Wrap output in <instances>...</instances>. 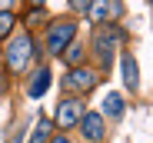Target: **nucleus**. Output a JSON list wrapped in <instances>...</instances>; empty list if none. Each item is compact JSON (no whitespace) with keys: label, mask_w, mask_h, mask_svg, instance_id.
<instances>
[{"label":"nucleus","mask_w":153,"mask_h":143,"mask_svg":"<svg viewBox=\"0 0 153 143\" xmlns=\"http://www.w3.org/2000/svg\"><path fill=\"white\" fill-rule=\"evenodd\" d=\"M33 53H37L33 37L23 33V37L10 40V47H7V67H10V70H27V63L33 60Z\"/></svg>","instance_id":"f257e3e1"},{"label":"nucleus","mask_w":153,"mask_h":143,"mask_svg":"<svg viewBox=\"0 0 153 143\" xmlns=\"http://www.w3.org/2000/svg\"><path fill=\"white\" fill-rule=\"evenodd\" d=\"M73 37H76V23H70V20L53 23L50 33H47V50H50V53H63L67 47L73 43Z\"/></svg>","instance_id":"f03ea898"},{"label":"nucleus","mask_w":153,"mask_h":143,"mask_svg":"<svg viewBox=\"0 0 153 143\" xmlns=\"http://www.w3.org/2000/svg\"><path fill=\"white\" fill-rule=\"evenodd\" d=\"M123 40V33L117 30V27H110V30H100L97 33V40H93V50H97V57H100V63L103 67H110L113 63V47Z\"/></svg>","instance_id":"7ed1b4c3"},{"label":"nucleus","mask_w":153,"mask_h":143,"mask_svg":"<svg viewBox=\"0 0 153 143\" xmlns=\"http://www.w3.org/2000/svg\"><path fill=\"white\" fill-rule=\"evenodd\" d=\"M120 13H123V0H90V7H87V17L93 23L117 20Z\"/></svg>","instance_id":"20e7f679"},{"label":"nucleus","mask_w":153,"mask_h":143,"mask_svg":"<svg viewBox=\"0 0 153 143\" xmlns=\"http://www.w3.org/2000/svg\"><path fill=\"white\" fill-rule=\"evenodd\" d=\"M80 120H83V103L76 100V97H70V100H63L57 107V127L60 130H70V127H76Z\"/></svg>","instance_id":"39448f33"},{"label":"nucleus","mask_w":153,"mask_h":143,"mask_svg":"<svg viewBox=\"0 0 153 143\" xmlns=\"http://www.w3.org/2000/svg\"><path fill=\"white\" fill-rule=\"evenodd\" d=\"M97 80H100V77L93 73V70H80V67H73V70H70V77H67L63 83H67L70 90H83V93H87V90L97 87Z\"/></svg>","instance_id":"423d86ee"},{"label":"nucleus","mask_w":153,"mask_h":143,"mask_svg":"<svg viewBox=\"0 0 153 143\" xmlns=\"http://www.w3.org/2000/svg\"><path fill=\"white\" fill-rule=\"evenodd\" d=\"M80 127H83V136H87L90 143H100V140H103V116H100V113H83Z\"/></svg>","instance_id":"0eeeda50"},{"label":"nucleus","mask_w":153,"mask_h":143,"mask_svg":"<svg viewBox=\"0 0 153 143\" xmlns=\"http://www.w3.org/2000/svg\"><path fill=\"white\" fill-rule=\"evenodd\" d=\"M123 83L130 87V90H137V87H140V67H137V60H133V57H123Z\"/></svg>","instance_id":"6e6552de"},{"label":"nucleus","mask_w":153,"mask_h":143,"mask_svg":"<svg viewBox=\"0 0 153 143\" xmlns=\"http://www.w3.org/2000/svg\"><path fill=\"white\" fill-rule=\"evenodd\" d=\"M47 87H50V70H37V77H33V83H30V97L40 100L43 93H47Z\"/></svg>","instance_id":"1a4fd4ad"},{"label":"nucleus","mask_w":153,"mask_h":143,"mask_svg":"<svg viewBox=\"0 0 153 143\" xmlns=\"http://www.w3.org/2000/svg\"><path fill=\"white\" fill-rule=\"evenodd\" d=\"M103 113L113 116V120L123 116V97H120V93H107V97H103Z\"/></svg>","instance_id":"9d476101"},{"label":"nucleus","mask_w":153,"mask_h":143,"mask_svg":"<svg viewBox=\"0 0 153 143\" xmlns=\"http://www.w3.org/2000/svg\"><path fill=\"white\" fill-rule=\"evenodd\" d=\"M47 136H50V123H47V120H40V123H37V130H33V136H30L27 143H47Z\"/></svg>","instance_id":"9b49d317"},{"label":"nucleus","mask_w":153,"mask_h":143,"mask_svg":"<svg viewBox=\"0 0 153 143\" xmlns=\"http://www.w3.org/2000/svg\"><path fill=\"white\" fill-rule=\"evenodd\" d=\"M63 57H67V63H70V67H76V63L83 60V47H76V43H70L67 50H63Z\"/></svg>","instance_id":"f8f14e48"},{"label":"nucleus","mask_w":153,"mask_h":143,"mask_svg":"<svg viewBox=\"0 0 153 143\" xmlns=\"http://www.w3.org/2000/svg\"><path fill=\"white\" fill-rule=\"evenodd\" d=\"M13 30V13L10 10H0V37H7Z\"/></svg>","instance_id":"ddd939ff"},{"label":"nucleus","mask_w":153,"mask_h":143,"mask_svg":"<svg viewBox=\"0 0 153 143\" xmlns=\"http://www.w3.org/2000/svg\"><path fill=\"white\" fill-rule=\"evenodd\" d=\"M73 7H76V10H80V7L87 10V7H90V0H73Z\"/></svg>","instance_id":"4468645a"},{"label":"nucleus","mask_w":153,"mask_h":143,"mask_svg":"<svg viewBox=\"0 0 153 143\" xmlns=\"http://www.w3.org/2000/svg\"><path fill=\"white\" fill-rule=\"evenodd\" d=\"M13 7V0H0V10H10Z\"/></svg>","instance_id":"2eb2a0df"},{"label":"nucleus","mask_w":153,"mask_h":143,"mask_svg":"<svg viewBox=\"0 0 153 143\" xmlns=\"http://www.w3.org/2000/svg\"><path fill=\"white\" fill-rule=\"evenodd\" d=\"M50 143H70V140L67 136H57V140H50Z\"/></svg>","instance_id":"dca6fc26"},{"label":"nucleus","mask_w":153,"mask_h":143,"mask_svg":"<svg viewBox=\"0 0 153 143\" xmlns=\"http://www.w3.org/2000/svg\"><path fill=\"white\" fill-rule=\"evenodd\" d=\"M30 4H33V7H40V4H43V0H30Z\"/></svg>","instance_id":"f3484780"},{"label":"nucleus","mask_w":153,"mask_h":143,"mask_svg":"<svg viewBox=\"0 0 153 143\" xmlns=\"http://www.w3.org/2000/svg\"><path fill=\"white\" fill-rule=\"evenodd\" d=\"M0 93H4V77H0Z\"/></svg>","instance_id":"a211bd4d"}]
</instances>
